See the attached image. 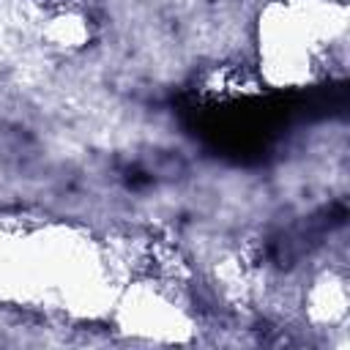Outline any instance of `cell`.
<instances>
[{
  "label": "cell",
  "mask_w": 350,
  "mask_h": 350,
  "mask_svg": "<svg viewBox=\"0 0 350 350\" xmlns=\"http://www.w3.org/2000/svg\"><path fill=\"white\" fill-rule=\"evenodd\" d=\"M254 44L271 88H312L345 68L347 8L336 0H271L257 16Z\"/></svg>",
  "instance_id": "cell-1"
},
{
  "label": "cell",
  "mask_w": 350,
  "mask_h": 350,
  "mask_svg": "<svg viewBox=\"0 0 350 350\" xmlns=\"http://www.w3.org/2000/svg\"><path fill=\"white\" fill-rule=\"evenodd\" d=\"M309 314L320 323H334L345 317L347 309V293H345V279L334 273H323L312 282L309 290Z\"/></svg>",
  "instance_id": "cell-3"
},
{
  "label": "cell",
  "mask_w": 350,
  "mask_h": 350,
  "mask_svg": "<svg viewBox=\"0 0 350 350\" xmlns=\"http://www.w3.org/2000/svg\"><path fill=\"white\" fill-rule=\"evenodd\" d=\"M123 325L148 336H178L189 328L186 306L156 284H139L120 301Z\"/></svg>",
  "instance_id": "cell-2"
},
{
  "label": "cell",
  "mask_w": 350,
  "mask_h": 350,
  "mask_svg": "<svg viewBox=\"0 0 350 350\" xmlns=\"http://www.w3.org/2000/svg\"><path fill=\"white\" fill-rule=\"evenodd\" d=\"M46 38H49L55 46H63V49L82 46L85 38H88L85 19H82V16H74V14H60V16H55V19L49 22Z\"/></svg>",
  "instance_id": "cell-4"
}]
</instances>
